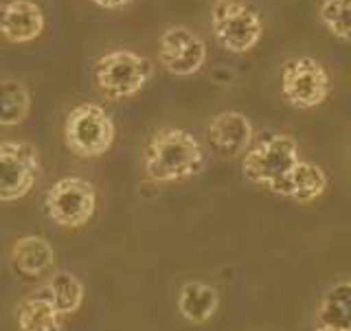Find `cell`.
Listing matches in <instances>:
<instances>
[{
    "instance_id": "cell-1",
    "label": "cell",
    "mask_w": 351,
    "mask_h": 331,
    "mask_svg": "<svg viewBox=\"0 0 351 331\" xmlns=\"http://www.w3.org/2000/svg\"><path fill=\"white\" fill-rule=\"evenodd\" d=\"M204 167V149L191 132L180 127L158 130L143 154V169L154 182L193 178Z\"/></svg>"
},
{
    "instance_id": "cell-2",
    "label": "cell",
    "mask_w": 351,
    "mask_h": 331,
    "mask_svg": "<svg viewBox=\"0 0 351 331\" xmlns=\"http://www.w3.org/2000/svg\"><path fill=\"white\" fill-rule=\"evenodd\" d=\"M152 62L128 49L110 51L101 55L95 64V82L99 93L106 99H112V101L130 99L141 93L152 79Z\"/></svg>"
},
{
    "instance_id": "cell-3",
    "label": "cell",
    "mask_w": 351,
    "mask_h": 331,
    "mask_svg": "<svg viewBox=\"0 0 351 331\" xmlns=\"http://www.w3.org/2000/svg\"><path fill=\"white\" fill-rule=\"evenodd\" d=\"M64 138L75 156L99 158L112 147L114 123L101 106L82 103L66 117Z\"/></svg>"
},
{
    "instance_id": "cell-4",
    "label": "cell",
    "mask_w": 351,
    "mask_h": 331,
    "mask_svg": "<svg viewBox=\"0 0 351 331\" xmlns=\"http://www.w3.org/2000/svg\"><path fill=\"white\" fill-rule=\"evenodd\" d=\"M299 145L288 134H266L257 145L248 147L241 160V171L246 180L266 184L268 189L277 184L296 162H299Z\"/></svg>"
},
{
    "instance_id": "cell-5",
    "label": "cell",
    "mask_w": 351,
    "mask_h": 331,
    "mask_svg": "<svg viewBox=\"0 0 351 331\" xmlns=\"http://www.w3.org/2000/svg\"><path fill=\"white\" fill-rule=\"evenodd\" d=\"M97 206L95 186L84 178H62L55 182L47 197L44 208L47 215L62 228H82L90 222Z\"/></svg>"
},
{
    "instance_id": "cell-6",
    "label": "cell",
    "mask_w": 351,
    "mask_h": 331,
    "mask_svg": "<svg viewBox=\"0 0 351 331\" xmlns=\"http://www.w3.org/2000/svg\"><path fill=\"white\" fill-rule=\"evenodd\" d=\"M40 178L38 149L25 140L0 143V202L25 197Z\"/></svg>"
},
{
    "instance_id": "cell-7",
    "label": "cell",
    "mask_w": 351,
    "mask_h": 331,
    "mask_svg": "<svg viewBox=\"0 0 351 331\" xmlns=\"http://www.w3.org/2000/svg\"><path fill=\"white\" fill-rule=\"evenodd\" d=\"M213 33L219 47L230 53H248L261 38L259 11L244 3H217L213 7Z\"/></svg>"
},
{
    "instance_id": "cell-8",
    "label": "cell",
    "mask_w": 351,
    "mask_h": 331,
    "mask_svg": "<svg viewBox=\"0 0 351 331\" xmlns=\"http://www.w3.org/2000/svg\"><path fill=\"white\" fill-rule=\"evenodd\" d=\"M281 90L290 106L310 110L321 106L329 95V77L321 62L312 58H299L285 64L281 75Z\"/></svg>"
},
{
    "instance_id": "cell-9",
    "label": "cell",
    "mask_w": 351,
    "mask_h": 331,
    "mask_svg": "<svg viewBox=\"0 0 351 331\" xmlns=\"http://www.w3.org/2000/svg\"><path fill=\"white\" fill-rule=\"evenodd\" d=\"M158 60L171 75H193L206 62V44L186 27H169L158 40Z\"/></svg>"
},
{
    "instance_id": "cell-10",
    "label": "cell",
    "mask_w": 351,
    "mask_h": 331,
    "mask_svg": "<svg viewBox=\"0 0 351 331\" xmlns=\"http://www.w3.org/2000/svg\"><path fill=\"white\" fill-rule=\"evenodd\" d=\"M206 138L211 149L222 158L244 156L252 143L250 121L235 110H226L211 119L206 130Z\"/></svg>"
},
{
    "instance_id": "cell-11",
    "label": "cell",
    "mask_w": 351,
    "mask_h": 331,
    "mask_svg": "<svg viewBox=\"0 0 351 331\" xmlns=\"http://www.w3.org/2000/svg\"><path fill=\"white\" fill-rule=\"evenodd\" d=\"M44 31V11L33 0L0 3V36L7 42L25 44Z\"/></svg>"
},
{
    "instance_id": "cell-12",
    "label": "cell",
    "mask_w": 351,
    "mask_h": 331,
    "mask_svg": "<svg viewBox=\"0 0 351 331\" xmlns=\"http://www.w3.org/2000/svg\"><path fill=\"white\" fill-rule=\"evenodd\" d=\"M327 189V173L314 162L299 160L283 178L270 186L272 193L292 197L299 204H310L321 197Z\"/></svg>"
},
{
    "instance_id": "cell-13",
    "label": "cell",
    "mask_w": 351,
    "mask_h": 331,
    "mask_svg": "<svg viewBox=\"0 0 351 331\" xmlns=\"http://www.w3.org/2000/svg\"><path fill=\"white\" fill-rule=\"evenodd\" d=\"M55 252L51 244L40 235H25L18 237L14 248H11V266L22 279H40L53 268Z\"/></svg>"
},
{
    "instance_id": "cell-14",
    "label": "cell",
    "mask_w": 351,
    "mask_h": 331,
    "mask_svg": "<svg viewBox=\"0 0 351 331\" xmlns=\"http://www.w3.org/2000/svg\"><path fill=\"white\" fill-rule=\"evenodd\" d=\"M20 331H64L62 316L55 312L47 290L25 299L16 310Z\"/></svg>"
},
{
    "instance_id": "cell-15",
    "label": "cell",
    "mask_w": 351,
    "mask_h": 331,
    "mask_svg": "<svg viewBox=\"0 0 351 331\" xmlns=\"http://www.w3.org/2000/svg\"><path fill=\"white\" fill-rule=\"evenodd\" d=\"M217 305H219V296L215 288H211L208 283L189 281L182 285L178 296V310L189 323L202 325L206 321H211L213 314L217 312Z\"/></svg>"
},
{
    "instance_id": "cell-16",
    "label": "cell",
    "mask_w": 351,
    "mask_h": 331,
    "mask_svg": "<svg viewBox=\"0 0 351 331\" xmlns=\"http://www.w3.org/2000/svg\"><path fill=\"white\" fill-rule=\"evenodd\" d=\"M47 294L60 316L75 314L84 303V285L71 272H55L47 283Z\"/></svg>"
},
{
    "instance_id": "cell-17",
    "label": "cell",
    "mask_w": 351,
    "mask_h": 331,
    "mask_svg": "<svg viewBox=\"0 0 351 331\" xmlns=\"http://www.w3.org/2000/svg\"><path fill=\"white\" fill-rule=\"evenodd\" d=\"M31 112V95L16 79L0 82V125H20Z\"/></svg>"
},
{
    "instance_id": "cell-18",
    "label": "cell",
    "mask_w": 351,
    "mask_h": 331,
    "mask_svg": "<svg viewBox=\"0 0 351 331\" xmlns=\"http://www.w3.org/2000/svg\"><path fill=\"white\" fill-rule=\"evenodd\" d=\"M321 325H332L351 331V281L338 283L334 290H329L318 310Z\"/></svg>"
},
{
    "instance_id": "cell-19",
    "label": "cell",
    "mask_w": 351,
    "mask_h": 331,
    "mask_svg": "<svg viewBox=\"0 0 351 331\" xmlns=\"http://www.w3.org/2000/svg\"><path fill=\"white\" fill-rule=\"evenodd\" d=\"M321 20L336 38L351 42V0H325Z\"/></svg>"
},
{
    "instance_id": "cell-20",
    "label": "cell",
    "mask_w": 351,
    "mask_h": 331,
    "mask_svg": "<svg viewBox=\"0 0 351 331\" xmlns=\"http://www.w3.org/2000/svg\"><path fill=\"white\" fill-rule=\"evenodd\" d=\"M95 5L104 7V9H119V7H125L130 5L132 0H93Z\"/></svg>"
},
{
    "instance_id": "cell-21",
    "label": "cell",
    "mask_w": 351,
    "mask_h": 331,
    "mask_svg": "<svg viewBox=\"0 0 351 331\" xmlns=\"http://www.w3.org/2000/svg\"><path fill=\"white\" fill-rule=\"evenodd\" d=\"M316 331H347V329H340V327H332V325H318Z\"/></svg>"
},
{
    "instance_id": "cell-22",
    "label": "cell",
    "mask_w": 351,
    "mask_h": 331,
    "mask_svg": "<svg viewBox=\"0 0 351 331\" xmlns=\"http://www.w3.org/2000/svg\"><path fill=\"white\" fill-rule=\"evenodd\" d=\"M215 3H230V0H215Z\"/></svg>"
}]
</instances>
